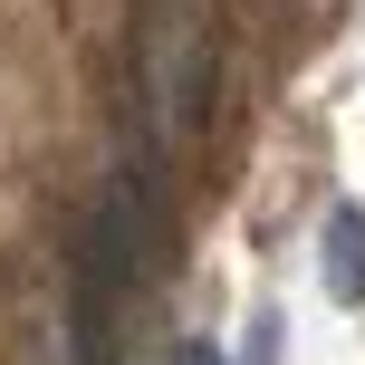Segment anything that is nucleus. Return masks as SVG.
I'll return each instance as SVG.
<instances>
[{"label": "nucleus", "mask_w": 365, "mask_h": 365, "mask_svg": "<svg viewBox=\"0 0 365 365\" xmlns=\"http://www.w3.org/2000/svg\"><path fill=\"white\" fill-rule=\"evenodd\" d=\"M173 365H221V346H202V336H192V346H173Z\"/></svg>", "instance_id": "2"}, {"label": "nucleus", "mask_w": 365, "mask_h": 365, "mask_svg": "<svg viewBox=\"0 0 365 365\" xmlns=\"http://www.w3.org/2000/svg\"><path fill=\"white\" fill-rule=\"evenodd\" d=\"M317 250H327V289L346 298V308H365V212L356 202L327 212V240H317Z\"/></svg>", "instance_id": "1"}]
</instances>
